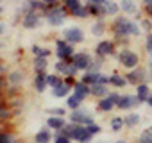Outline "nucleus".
Segmentation results:
<instances>
[{
    "instance_id": "f257e3e1",
    "label": "nucleus",
    "mask_w": 152,
    "mask_h": 143,
    "mask_svg": "<svg viewBox=\"0 0 152 143\" xmlns=\"http://www.w3.org/2000/svg\"><path fill=\"white\" fill-rule=\"evenodd\" d=\"M111 32H113V38H115L116 45L127 47L129 38L141 34V25H140V22L129 20L127 16H116L111 23Z\"/></svg>"
},
{
    "instance_id": "f03ea898",
    "label": "nucleus",
    "mask_w": 152,
    "mask_h": 143,
    "mask_svg": "<svg viewBox=\"0 0 152 143\" xmlns=\"http://www.w3.org/2000/svg\"><path fill=\"white\" fill-rule=\"evenodd\" d=\"M116 59L120 63L122 68L125 70H132L136 66H140V54L129 47H122L118 52H116Z\"/></svg>"
},
{
    "instance_id": "7ed1b4c3",
    "label": "nucleus",
    "mask_w": 152,
    "mask_h": 143,
    "mask_svg": "<svg viewBox=\"0 0 152 143\" xmlns=\"http://www.w3.org/2000/svg\"><path fill=\"white\" fill-rule=\"evenodd\" d=\"M45 20L52 25V27H59L64 23L66 16H68V11L63 4H57V6H48V9L45 11Z\"/></svg>"
},
{
    "instance_id": "20e7f679",
    "label": "nucleus",
    "mask_w": 152,
    "mask_h": 143,
    "mask_svg": "<svg viewBox=\"0 0 152 143\" xmlns=\"http://www.w3.org/2000/svg\"><path fill=\"white\" fill-rule=\"evenodd\" d=\"M56 43V57L59 61H66V63H72V57H73V45H70L64 38H59L54 41Z\"/></svg>"
},
{
    "instance_id": "39448f33",
    "label": "nucleus",
    "mask_w": 152,
    "mask_h": 143,
    "mask_svg": "<svg viewBox=\"0 0 152 143\" xmlns=\"http://www.w3.org/2000/svg\"><path fill=\"white\" fill-rule=\"evenodd\" d=\"M148 77H150V75H148V70H145L143 66H136V68H132L131 72H125V79H127V82L132 84V86H138V84H141V82H147Z\"/></svg>"
},
{
    "instance_id": "423d86ee",
    "label": "nucleus",
    "mask_w": 152,
    "mask_h": 143,
    "mask_svg": "<svg viewBox=\"0 0 152 143\" xmlns=\"http://www.w3.org/2000/svg\"><path fill=\"white\" fill-rule=\"evenodd\" d=\"M68 120L72 122V123H77V125H91V123H95V118H93V115H90V111H86V109H75V111H72L70 115H68Z\"/></svg>"
},
{
    "instance_id": "0eeeda50",
    "label": "nucleus",
    "mask_w": 152,
    "mask_h": 143,
    "mask_svg": "<svg viewBox=\"0 0 152 143\" xmlns=\"http://www.w3.org/2000/svg\"><path fill=\"white\" fill-rule=\"evenodd\" d=\"M95 54L107 57V55H116V41L115 39H102L95 47Z\"/></svg>"
},
{
    "instance_id": "6e6552de",
    "label": "nucleus",
    "mask_w": 152,
    "mask_h": 143,
    "mask_svg": "<svg viewBox=\"0 0 152 143\" xmlns=\"http://www.w3.org/2000/svg\"><path fill=\"white\" fill-rule=\"evenodd\" d=\"M63 38L70 43V45H77L84 41V32L81 27H68L63 31Z\"/></svg>"
},
{
    "instance_id": "1a4fd4ad",
    "label": "nucleus",
    "mask_w": 152,
    "mask_h": 143,
    "mask_svg": "<svg viewBox=\"0 0 152 143\" xmlns=\"http://www.w3.org/2000/svg\"><path fill=\"white\" fill-rule=\"evenodd\" d=\"M91 61H93V57H91L88 52H75L73 57H72V63L77 66L79 72H86V70L90 68Z\"/></svg>"
},
{
    "instance_id": "9d476101",
    "label": "nucleus",
    "mask_w": 152,
    "mask_h": 143,
    "mask_svg": "<svg viewBox=\"0 0 152 143\" xmlns=\"http://www.w3.org/2000/svg\"><path fill=\"white\" fill-rule=\"evenodd\" d=\"M140 104H141V102H140L138 95H122L120 100L116 102V107L122 109V111H129V109H132V107H138Z\"/></svg>"
},
{
    "instance_id": "9b49d317",
    "label": "nucleus",
    "mask_w": 152,
    "mask_h": 143,
    "mask_svg": "<svg viewBox=\"0 0 152 143\" xmlns=\"http://www.w3.org/2000/svg\"><path fill=\"white\" fill-rule=\"evenodd\" d=\"M93 138H95V136L88 131L86 125H77V129H75V136H73V141H77V143H91Z\"/></svg>"
},
{
    "instance_id": "f8f14e48",
    "label": "nucleus",
    "mask_w": 152,
    "mask_h": 143,
    "mask_svg": "<svg viewBox=\"0 0 152 143\" xmlns=\"http://www.w3.org/2000/svg\"><path fill=\"white\" fill-rule=\"evenodd\" d=\"M39 20H41V15L36 13V11H32V13L22 16V27L23 29H36L39 25Z\"/></svg>"
},
{
    "instance_id": "ddd939ff",
    "label": "nucleus",
    "mask_w": 152,
    "mask_h": 143,
    "mask_svg": "<svg viewBox=\"0 0 152 143\" xmlns=\"http://www.w3.org/2000/svg\"><path fill=\"white\" fill-rule=\"evenodd\" d=\"M73 95H77L81 100H84L86 97L91 95L90 84H86V82H83V81H75V84H73Z\"/></svg>"
},
{
    "instance_id": "4468645a",
    "label": "nucleus",
    "mask_w": 152,
    "mask_h": 143,
    "mask_svg": "<svg viewBox=\"0 0 152 143\" xmlns=\"http://www.w3.org/2000/svg\"><path fill=\"white\" fill-rule=\"evenodd\" d=\"M66 123H68V122L64 120V116H48V118H47V127H48L50 131H54V132H59Z\"/></svg>"
},
{
    "instance_id": "2eb2a0df",
    "label": "nucleus",
    "mask_w": 152,
    "mask_h": 143,
    "mask_svg": "<svg viewBox=\"0 0 152 143\" xmlns=\"http://www.w3.org/2000/svg\"><path fill=\"white\" fill-rule=\"evenodd\" d=\"M47 88H48V84H47V74H45V72H38V74L34 75V90L38 93H43Z\"/></svg>"
},
{
    "instance_id": "dca6fc26",
    "label": "nucleus",
    "mask_w": 152,
    "mask_h": 143,
    "mask_svg": "<svg viewBox=\"0 0 152 143\" xmlns=\"http://www.w3.org/2000/svg\"><path fill=\"white\" fill-rule=\"evenodd\" d=\"M70 91H73V86L63 82L61 86H57V88L52 90V97H56V98H66V97L70 95Z\"/></svg>"
},
{
    "instance_id": "f3484780",
    "label": "nucleus",
    "mask_w": 152,
    "mask_h": 143,
    "mask_svg": "<svg viewBox=\"0 0 152 143\" xmlns=\"http://www.w3.org/2000/svg\"><path fill=\"white\" fill-rule=\"evenodd\" d=\"M6 79H7V82L11 86H22L25 75H23V72H20V70H13V72H9V74H7Z\"/></svg>"
},
{
    "instance_id": "a211bd4d",
    "label": "nucleus",
    "mask_w": 152,
    "mask_h": 143,
    "mask_svg": "<svg viewBox=\"0 0 152 143\" xmlns=\"http://www.w3.org/2000/svg\"><path fill=\"white\" fill-rule=\"evenodd\" d=\"M91 97L95 98H104L109 95V86L107 84H91Z\"/></svg>"
},
{
    "instance_id": "6ab92c4d",
    "label": "nucleus",
    "mask_w": 152,
    "mask_h": 143,
    "mask_svg": "<svg viewBox=\"0 0 152 143\" xmlns=\"http://www.w3.org/2000/svg\"><path fill=\"white\" fill-rule=\"evenodd\" d=\"M150 86L147 84V82H141V84H138L136 86V95H138V98H140V102L141 104H147V98L150 97Z\"/></svg>"
},
{
    "instance_id": "aec40b11",
    "label": "nucleus",
    "mask_w": 152,
    "mask_h": 143,
    "mask_svg": "<svg viewBox=\"0 0 152 143\" xmlns=\"http://www.w3.org/2000/svg\"><path fill=\"white\" fill-rule=\"evenodd\" d=\"M115 107H116V104H115V102H113L109 97L99 98V102H97V109H99L100 113H111Z\"/></svg>"
},
{
    "instance_id": "412c9836",
    "label": "nucleus",
    "mask_w": 152,
    "mask_h": 143,
    "mask_svg": "<svg viewBox=\"0 0 152 143\" xmlns=\"http://www.w3.org/2000/svg\"><path fill=\"white\" fill-rule=\"evenodd\" d=\"M50 141H52V131L48 127L39 129L34 136V143H50Z\"/></svg>"
},
{
    "instance_id": "4be33fe9",
    "label": "nucleus",
    "mask_w": 152,
    "mask_h": 143,
    "mask_svg": "<svg viewBox=\"0 0 152 143\" xmlns=\"http://www.w3.org/2000/svg\"><path fill=\"white\" fill-rule=\"evenodd\" d=\"M120 11L125 15H136L138 7L134 4V0H120Z\"/></svg>"
},
{
    "instance_id": "5701e85b",
    "label": "nucleus",
    "mask_w": 152,
    "mask_h": 143,
    "mask_svg": "<svg viewBox=\"0 0 152 143\" xmlns=\"http://www.w3.org/2000/svg\"><path fill=\"white\" fill-rule=\"evenodd\" d=\"M109 84L111 86H115V88H125L129 82H127V79H125V75H120V74H111L109 75Z\"/></svg>"
},
{
    "instance_id": "b1692460",
    "label": "nucleus",
    "mask_w": 152,
    "mask_h": 143,
    "mask_svg": "<svg viewBox=\"0 0 152 143\" xmlns=\"http://www.w3.org/2000/svg\"><path fill=\"white\" fill-rule=\"evenodd\" d=\"M104 11H106V16L116 18V16H118V13H120V4H116V2H111V0H107V2L104 4Z\"/></svg>"
},
{
    "instance_id": "393cba45",
    "label": "nucleus",
    "mask_w": 152,
    "mask_h": 143,
    "mask_svg": "<svg viewBox=\"0 0 152 143\" xmlns=\"http://www.w3.org/2000/svg\"><path fill=\"white\" fill-rule=\"evenodd\" d=\"M140 122H141V116H140V113H129V115H125L124 116V123H125V127H136V125H140Z\"/></svg>"
},
{
    "instance_id": "a878e982",
    "label": "nucleus",
    "mask_w": 152,
    "mask_h": 143,
    "mask_svg": "<svg viewBox=\"0 0 152 143\" xmlns=\"http://www.w3.org/2000/svg\"><path fill=\"white\" fill-rule=\"evenodd\" d=\"M64 104H66V107H68V109L75 111V109H79V107L83 106V100H81L77 95H73V93H72V95H68V97H66Z\"/></svg>"
},
{
    "instance_id": "bb28decb",
    "label": "nucleus",
    "mask_w": 152,
    "mask_h": 143,
    "mask_svg": "<svg viewBox=\"0 0 152 143\" xmlns=\"http://www.w3.org/2000/svg\"><path fill=\"white\" fill-rule=\"evenodd\" d=\"M64 82V77H61L59 74H47V84H48V88H57V86H61Z\"/></svg>"
},
{
    "instance_id": "cd10ccee",
    "label": "nucleus",
    "mask_w": 152,
    "mask_h": 143,
    "mask_svg": "<svg viewBox=\"0 0 152 143\" xmlns=\"http://www.w3.org/2000/svg\"><path fill=\"white\" fill-rule=\"evenodd\" d=\"M106 31H107V29H106L104 18H97V22L91 25V34H93V36H102Z\"/></svg>"
},
{
    "instance_id": "c85d7f7f",
    "label": "nucleus",
    "mask_w": 152,
    "mask_h": 143,
    "mask_svg": "<svg viewBox=\"0 0 152 143\" xmlns=\"http://www.w3.org/2000/svg\"><path fill=\"white\" fill-rule=\"evenodd\" d=\"M0 143H20L16 134L11 131H0Z\"/></svg>"
},
{
    "instance_id": "c756f323",
    "label": "nucleus",
    "mask_w": 152,
    "mask_h": 143,
    "mask_svg": "<svg viewBox=\"0 0 152 143\" xmlns=\"http://www.w3.org/2000/svg\"><path fill=\"white\" fill-rule=\"evenodd\" d=\"M64 7H66V11L72 15L73 11H77L79 7H83V0H63L61 2Z\"/></svg>"
},
{
    "instance_id": "7c9ffc66",
    "label": "nucleus",
    "mask_w": 152,
    "mask_h": 143,
    "mask_svg": "<svg viewBox=\"0 0 152 143\" xmlns=\"http://www.w3.org/2000/svg\"><path fill=\"white\" fill-rule=\"evenodd\" d=\"M11 118H13V109L9 106H2V107H0V123L6 125Z\"/></svg>"
},
{
    "instance_id": "2f4dec72",
    "label": "nucleus",
    "mask_w": 152,
    "mask_h": 143,
    "mask_svg": "<svg viewBox=\"0 0 152 143\" xmlns=\"http://www.w3.org/2000/svg\"><path fill=\"white\" fill-rule=\"evenodd\" d=\"M32 64H34V72H45L47 66H48V59L47 57H34L32 59Z\"/></svg>"
},
{
    "instance_id": "473e14b6",
    "label": "nucleus",
    "mask_w": 152,
    "mask_h": 143,
    "mask_svg": "<svg viewBox=\"0 0 152 143\" xmlns=\"http://www.w3.org/2000/svg\"><path fill=\"white\" fill-rule=\"evenodd\" d=\"M31 50H32L34 57H50V54H52L50 48H45V47H39V45H32Z\"/></svg>"
},
{
    "instance_id": "72a5a7b5",
    "label": "nucleus",
    "mask_w": 152,
    "mask_h": 143,
    "mask_svg": "<svg viewBox=\"0 0 152 143\" xmlns=\"http://www.w3.org/2000/svg\"><path fill=\"white\" fill-rule=\"evenodd\" d=\"M109 127H111V131H113V132H120V131L125 127V123H124V118H120V116H115V118H111V120H109Z\"/></svg>"
},
{
    "instance_id": "f704fd0d",
    "label": "nucleus",
    "mask_w": 152,
    "mask_h": 143,
    "mask_svg": "<svg viewBox=\"0 0 152 143\" xmlns=\"http://www.w3.org/2000/svg\"><path fill=\"white\" fill-rule=\"evenodd\" d=\"M68 66H70V63H66V61H57V63L54 64V70L57 72L61 77H66V75H68Z\"/></svg>"
},
{
    "instance_id": "c9c22d12",
    "label": "nucleus",
    "mask_w": 152,
    "mask_h": 143,
    "mask_svg": "<svg viewBox=\"0 0 152 143\" xmlns=\"http://www.w3.org/2000/svg\"><path fill=\"white\" fill-rule=\"evenodd\" d=\"M138 143H152V127H147L138 136Z\"/></svg>"
},
{
    "instance_id": "e433bc0d",
    "label": "nucleus",
    "mask_w": 152,
    "mask_h": 143,
    "mask_svg": "<svg viewBox=\"0 0 152 143\" xmlns=\"http://www.w3.org/2000/svg\"><path fill=\"white\" fill-rule=\"evenodd\" d=\"M70 16H73V18H79V20H86V18H90L91 15H90V9H88L86 6H83V7H79L77 11H73Z\"/></svg>"
},
{
    "instance_id": "4c0bfd02",
    "label": "nucleus",
    "mask_w": 152,
    "mask_h": 143,
    "mask_svg": "<svg viewBox=\"0 0 152 143\" xmlns=\"http://www.w3.org/2000/svg\"><path fill=\"white\" fill-rule=\"evenodd\" d=\"M145 52H147L148 59L152 61V32H148L147 38H145Z\"/></svg>"
},
{
    "instance_id": "58836bf2",
    "label": "nucleus",
    "mask_w": 152,
    "mask_h": 143,
    "mask_svg": "<svg viewBox=\"0 0 152 143\" xmlns=\"http://www.w3.org/2000/svg\"><path fill=\"white\" fill-rule=\"evenodd\" d=\"M140 25H141V29L148 34V32H152V18H141V22H140Z\"/></svg>"
},
{
    "instance_id": "ea45409f",
    "label": "nucleus",
    "mask_w": 152,
    "mask_h": 143,
    "mask_svg": "<svg viewBox=\"0 0 152 143\" xmlns=\"http://www.w3.org/2000/svg\"><path fill=\"white\" fill-rule=\"evenodd\" d=\"M47 113L50 116H64L66 115V109L64 107H50V109H47Z\"/></svg>"
},
{
    "instance_id": "a19ab883",
    "label": "nucleus",
    "mask_w": 152,
    "mask_h": 143,
    "mask_svg": "<svg viewBox=\"0 0 152 143\" xmlns=\"http://www.w3.org/2000/svg\"><path fill=\"white\" fill-rule=\"evenodd\" d=\"M54 143H72V139H70L68 136L61 134V132H56V136H54Z\"/></svg>"
},
{
    "instance_id": "79ce46f5",
    "label": "nucleus",
    "mask_w": 152,
    "mask_h": 143,
    "mask_svg": "<svg viewBox=\"0 0 152 143\" xmlns=\"http://www.w3.org/2000/svg\"><path fill=\"white\" fill-rule=\"evenodd\" d=\"M86 127H88V131H90L93 136H97V134H100V132H102V127H100L99 123H91V125H86Z\"/></svg>"
},
{
    "instance_id": "37998d69",
    "label": "nucleus",
    "mask_w": 152,
    "mask_h": 143,
    "mask_svg": "<svg viewBox=\"0 0 152 143\" xmlns=\"http://www.w3.org/2000/svg\"><path fill=\"white\" fill-rule=\"evenodd\" d=\"M43 4H47V6H57L59 4V0H41Z\"/></svg>"
},
{
    "instance_id": "c03bdc74",
    "label": "nucleus",
    "mask_w": 152,
    "mask_h": 143,
    "mask_svg": "<svg viewBox=\"0 0 152 143\" xmlns=\"http://www.w3.org/2000/svg\"><path fill=\"white\" fill-rule=\"evenodd\" d=\"M6 72H7V68H6V64H4V63H0V75H4V74H6Z\"/></svg>"
},
{
    "instance_id": "a18cd8bd",
    "label": "nucleus",
    "mask_w": 152,
    "mask_h": 143,
    "mask_svg": "<svg viewBox=\"0 0 152 143\" xmlns=\"http://www.w3.org/2000/svg\"><path fill=\"white\" fill-rule=\"evenodd\" d=\"M88 2H90V4H106L107 0H88Z\"/></svg>"
},
{
    "instance_id": "49530a36",
    "label": "nucleus",
    "mask_w": 152,
    "mask_h": 143,
    "mask_svg": "<svg viewBox=\"0 0 152 143\" xmlns=\"http://www.w3.org/2000/svg\"><path fill=\"white\" fill-rule=\"evenodd\" d=\"M152 6V0H143V7H150Z\"/></svg>"
},
{
    "instance_id": "de8ad7c7",
    "label": "nucleus",
    "mask_w": 152,
    "mask_h": 143,
    "mask_svg": "<svg viewBox=\"0 0 152 143\" xmlns=\"http://www.w3.org/2000/svg\"><path fill=\"white\" fill-rule=\"evenodd\" d=\"M148 75H150V79H152V61L148 63Z\"/></svg>"
},
{
    "instance_id": "09e8293b",
    "label": "nucleus",
    "mask_w": 152,
    "mask_h": 143,
    "mask_svg": "<svg viewBox=\"0 0 152 143\" xmlns=\"http://www.w3.org/2000/svg\"><path fill=\"white\" fill-rule=\"evenodd\" d=\"M4 31H6V29H4V23H2V22H0V36H2V34H4Z\"/></svg>"
},
{
    "instance_id": "8fccbe9b",
    "label": "nucleus",
    "mask_w": 152,
    "mask_h": 143,
    "mask_svg": "<svg viewBox=\"0 0 152 143\" xmlns=\"http://www.w3.org/2000/svg\"><path fill=\"white\" fill-rule=\"evenodd\" d=\"M147 104H148V106H150V107H152V93H150V97H148V98H147Z\"/></svg>"
},
{
    "instance_id": "3c124183",
    "label": "nucleus",
    "mask_w": 152,
    "mask_h": 143,
    "mask_svg": "<svg viewBox=\"0 0 152 143\" xmlns=\"http://www.w3.org/2000/svg\"><path fill=\"white\" fill-rule=\"evenodd\" d=\"M2 106H6V100H4V98H0V107H2Z\"/></svg>"
},
{
    "instance_id": "603ef678",
    "label": "nucleus",
    "mask_w": 152,
    "mask_h": 143,
    "mask_svg": "<svg viewBox=\"0 0 152 143\" xmlns=\"http://www.w3.org/2000/svg\"><path fill=\"white\" fill-rule=\"evenodd\" d=\"M115 143H127L125 139H118V141H115Z\"/></svg>"
},
{
    "instance_id": "864d4df0",
    "label": "nucleus",
    "mask_w": 152,
    "mask_h": 143,
    "mask_svg": "<svg viewBox=\"0 0 152 143\" xmlns=\"http://www.w3.org/2000/svg\"><path fill=\"white\" fill-rule=\"evenodd\" d=\"M2 13H4V7H2V6H0V15H2Z\"/></svg>"
},
{
    "instance_id": "5fc2aeb1",
    "label": "nucleus",
    "mask_w": 152,
    "mask_h": 143,
    "mask_svg": "<svg viewBox=\"0 0 152 143\" xmlns=\"http://www.w3.org/2000/svg\"><path fill=\"white\" fill-rule=\"evenodd\" d=\"M0 50H2V43H0Z\"/></svg>"
}]
</instances>
